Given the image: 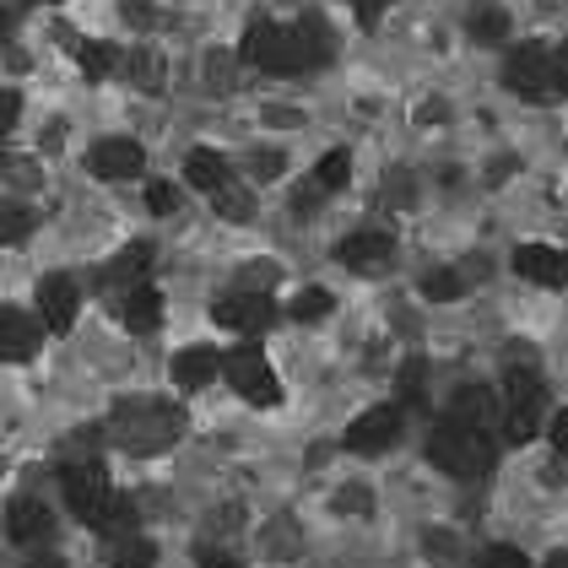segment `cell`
I'll list each match as a JSON object with an SVG mask.
<instances>
[{"label": "cell", "instance_id": "cell-1", "mask_svg": "<svg viewBox=\"0 0 568 568\" xmlns=\"http://www.w3.org/2000/svg\"><path fill=\"white\" fill-rule=\"evenodd\" d=\"M244 65H255L265 77H298L308 71V33L304 28H287V22H271V17H255L250 28H244Z\"/></svg>", "mask_w": 568, "mask_h": 568}, {"label": "cell", "instance_id": "cell-2", "mask_svg": "<svg viewBox=\"0 0 568 568\" xmlns=\"http://www.w3.org/2000/svg\"><path fill=\"white\" fill-rule=\"evenodd\" d=\"M428 455H434V466L444 471V477H460V481L481 477V471L493 466L487 428L466 423V417H455V412H449V417L434 428V438H428Z\"/></svg>", "mask_w": 568, "mask_h": 568}, {"label": "cell", "instance_id": "cell-3", "mask_svg": "<svg viewBox=\"0 0 568 568\" xmlns=\"http://www.w3.org/2000/svg\"><path fill=\"white\" fill-rule=\"evenodd\" d=\"M504 88L525 103H552L558 98V54L547 44H515L504 60Z\"/></svg>", "mask_w": 568, "mask_h": 568}, {"label": "cell", "instance_id": "cell-4", "mask_svg": "<svg viewBox=\"0 0 568 568\" xmlns=\"http://www.w3.org/2000/svg\"><path fill=\"white\" fill-rule=\"evenodd\" d=\"M222 374H227V385L244 395L250 406H276V400H282L276 368L265 363L261 347H233L227 357H222Z\"/></svg>", "mask_w": 568, "mask_h": 568}, {"label": "cell", "instance_id": "cell-5", "mask_svg": "<svg viewBox=\"0 0 568 568\" xmlns=\"http://www.w3.org/2000/svg\"><path fill=\"white\" fill-rule=\"evenodd\" d=\"M400 406L390 400H379V406H368V412H357L347 423V449L352 455H379V449H390L395 438H400Z\"/></svg>", "mask_w": 568, "mask_h": 568}, {"label": "cell", "instance_id": "cell-6", "mask_svg": "<svg viewBox=\"0 0 568 568\" xmlns=\"http://www.w3.org/2000/svg\"><path fill=\"white\" fill-rule=\"evenodd\" d=\"M60 487H65V509H71L77 520H88V525H98V515H103L109 498H114V487H109V477H103V466H65Z\"/></svg>", "mask_w": 568, "mask_h": 568}, {"label": "cell", "instance_id": "cell-7", "mask_svg": "<svg viewBox=\"0 0 568 568\" xmlns=\"http://www.w3.org/2000/svg\"><path fill=\"white\" fill-rule=\"evenodd\" d=\"M88 169L98 179H109V184H125V179H135L146 169V152H141V141H131V135H103V141H92Z\"/></svg>", "mask_w": 568, "mask_h": 568}, {"label": "cell", "instance_id": "cell-8", "mask_svg": "<svg viewBox=\"0 0 568 568\" xmlns=\"http://www.w3.org/2000/svg\"><path fill=\"white\" fill-rule=\"evenodd\" d=\"M212 320H217L222 331H239V336H261L265 325L276 320V304L265 298V293H227L212 304Z\"/></svg>", "mask_w": 568, "mask_h": 568}, {"label": "cell", "instance_id": "cell-9", "mask_svg": "<svg viewBox=\"0 0 568 568\" xmlns=\"http://www.w3.org/2000/svg\"><path fill=\"white\" fill-rule=\"evenodd\" d=\"M44 347V325L28 308H0V363H28Z\"/></svg>", "mask_w": 568, "mask_h": 568}, {"label": "cell", "instance_id": "cell-10", "mask_svg": "<svg viewBox=\"0 0 568 568\" xmlns=\"http://www.w3.org/2000/svg\"><path fill=\"white\" fill-rule=\"evenodd\" d=\"M77 314H82V287L71 276H60V271L44 276L39 282V320H44L49 331H71Z\"/></svg>", "mask_w": 568, "mask_h": 568}, {"label": "cell", "instance_id": "cell-11", "mask_svg": "<svg viewBox=\"0 0 568 568\" xmlns=\"http://www.w3.org/2000/svg\"><path fill=\"white\" fill-rule=\"evenodd\" d=\"M515 276L536 287H568V250L558 244H520L515 250Z\"/></svg>", "mask_w": 568, "mask_h": 568}, {"label": "cell", "instance_id": "cell-12", "mask_svg": "<svg viewBox=\"0 0 568 568\" xmlns=\"http://www.w3.org/2000/svg\"><path fill=\"white\" fill-rule=\"evenodd\" d=\"M49 530H54V520H49V509L39 498H17V504L6 509V536H11L17 547H28V552L49 547Z\"/></svg>", "mask_w": 568, "mask_h": 568}, {"label": "cell", "instance_id": "cell-13", "mask_svg": "<svg viewBox=\"0 0 568 568\" xmlns=\"http://www.w3.org/2000/svg\"><path fill=\"white\" fill-rule=\"evenodd\" d=\"M342 265L347 271H357V276H374V271H385V265L395 261V239L390 233H352V239H342Z\"/></svg>", "mask_w": 568, "mask_h": 568}, {"label": "cell", "instance_id": "cell-14", "mask_svg": "<svg viewBox=\"0 0 568 568\" xmlns=\"http://www.w3.org/2000/svg\"><path fill=\"white\" fill-rule=\"evenodd\" d=\"M169 374H174L179 390H206V385L222 374V352L201 347V342H195V347H179L174 363H169Z\"/></svg>", "mask_w": 568, "mask_h": 568}, {"label": "cell", "instance_id": "cell-15", "mask_svg": "<svg viewBox=\"0 0 568 568\" xmlns=\"http://www.w3.org/2000/svg\"><path fill=\"white\" fill-rule=\"evenodd\" d=\"M184 179L195 184V190H206V195H222L233 174H227V158H222L217 146H190V158H184Z\"/></svg>", "mask_w": 568, "mask_h": 568}, {"label": "cell", "instance_id": "cell-16", "mask_svg": "<svg viewBox=\"0 0 568 568\" xmlns=\"http://www.w3.org/2000/svg\"><path fill=\"white\" fill-rule=\"evenodd\" d=\"M125 325L141 331V336L163 325V293H158L152 282H135L131 293H125Z\"/></svg>", "mask_w": 568, "mask_h": 568}, {"label": "cell", "instance_id": "cell-17", "mask_svg": "<svg viewBox=\"0 0 568 568\" xmlns=\"http://www.w3.org/2000/svg\"><path fill=\"white\" fill-rule=\"evenodd\" d=\"M455 417H466V423H477V428H493V423H498V395L466 385V390L455 395Z\"/></svg>", "mask_w": 568, "mask_h": 568}, {"label": "cell", "instance_id": "cell-18", "mask_svg": "<svg viewBox=\"0 0 568 568\" xmlns=\"http://www.w3.org/2000/svg\"><path fill=\"white\" fill-rule=\"evenodd\" d=\"M536 400H541V374L509 363L504 368V406H536Z\"/></svg>", "mask_w": 568, "mask_h": 568}, {"label": "cell", "instance_id": "cell-19", "mask_svg": "<svg viewBox=\"0 0 568 568\" xmlns=\"http://www.w3.org/2000/svg\"><path fill=\"white\" fill-rule=\"evenodd\" d=\"M33 227H39V217L28 201H0V244H22Z\"/></svg>", "mask_w": 568, "mask_h": 568}, {"label": "cell", "instance_id": "cell-20", "mask_svg": "<svg viewBox=\"0 0 568 568\" xmlns=\"http://www.w3.org/2000/svg\"><path fill=\"white\" fill-rule=\"evenodd\" d=\"M109 558H114V568H152L158 564V547L131 530V536H114V552Z\"/></svg>", "mask_w": 568, "mask_h": 568}, {"label": "cell", "instance_id": "cell-21", "mask_svg": "<svg viewBox=\"0 0 568 568\" xmlns=\"http://www.w3.org/2000/svg\"><path fill=\"white\" fill-rule=\"evenodd\" d=\"M466 28H471V39H481V44H504V39H509V11H498V6H477Z\"/></svg>", "mask_w": 568, "mask_h": 568}, {"label": "cell", "instance_id": "cell-22", "mask_svg": "<svg viewBox=\"0 0 568 568\" xmlns=\"http://www.w3.org/2000/svg\"><path fill=\"white\" fill-rule=\"evenodd\" d=\"M77 65L88 71L92 82L98 77H109V71H120V49L103 44V39H92V44H77Z\"/></svg>", "mask_w": 568, "mask_h": 568}, {"label": "cell", "instance_id": "cell-23", "mask_svg": "<svg viewBox=\"0 0 568 568\" xmlns=\"http://www.w3.org/2000/svg\"><path fill=\"white\" fill-rule=\"evenodd\" d=\"M352 174V152H342V146H331L320 163H314V190H342Z\"/></svg>", "mask_w": 568, "mask_h": 568}, {"label": "cell", "instance_id": "cell-24", "mask_svg": "<svg viewBox=\"0 0 568 568\" xmlns=\"http://www.w3.org/2000/svg\"><path fill=\"white\" fill-rule=\"evenodd\" d=\"M331 308H336V298H331L325 287H304V293L287 304V314H293V320H304V325H314V320H325Z\"/></svg>", "mask_w": 568, "mask_h": 568}, {"label": "cell", "instance_id": "cell-25", "mask_svg": "<svg viewBox=\"0 0 568 568\" xmlns=\"http://www.w3.org/2000/svg\"><path fill=\"white\" fill-rule=\"evenodd\" d=\"M460 293H466L460 271H428V276H423V298H434V304H455Z\"/></svg>", "mask_w": 568, "mask_h": 568}, {"label": "cell", "instance_id": "cell-26", "mask_svg": "<svg viewBox=\"0 0 568 568\" xmlns=\"http://www.w3.org/2000/svg\"><path fill=\"white\" fill-rule=\"evenodd\" d=\"M504 438H509V444L536 438V406H504Z\"/></svg>", "mask_w": 568, "mask_h": 568}, {"label": "cell", "instance_id": "cell-27", "mask_svg": "<svg viewBox=\"0 0 568 568\" xmlns=\"http://www.w3.org/2000/svg\"><path fill=\"white\" fill-rule=\"evenodd\" d=\"M423 385H428V368L412 357V363L400 368V395H406V406H423V400H428V390H423Z\"/></svg>", "mask_w": 568, "mask_h": 568}, {"label": "cell", "instance_id": "cell-28", "mask_svg": "<svg viewBox=\"0 0 568 568\" xmlns=\"http://www.w3.org/2000/svg\"><path fill=\"white\" fill-rule=\"evenodd\" d=\"M471 568H530V564H525L520 547H504V541H498V547H481Z\"/></svg>", "mask_w": 568, "mask_h": 568}, {"label": "cell", "instance_id": "cell-29", "mask_svg": "<svg viewBox=\"0 0 568 568\" xmlns=\"http://www.w3.org/2000/svg\"><path fill=\"white\" fill-rule=\"evenodd\" d=\"M146 265H152V244L141 239V244H131V250L120 255V265H114V276H141Z\"/></svg>", "mask_w": 568, "mask_h": 568}, {"label": "cell", "instance_id": "cell-30", "mask_svg": "<svg viewBox=\"0 0 568 568\" xmlns=\"http://www.w3.org/2000/svg\"><path fill=\"white\" fill-rule=\"evenodd\" d=\"M146 206H152L158 217H169V212L179 206V190L174 184H163V179H158V184H146Z\"/></svg>", "mask_w": 568, "mask_h": 568}, {"label": "cell", "instance_id": "cell-31", "mask_svg": "<svg viewBox=\"0 0 568 568\" xmlns=\"http://www.w3.org/2000/svg\"><path fill=\"white\" fill-rule=\"evenodd\" d=\"M22 120V88H0V135Z\"/></svg>", "mask_w": 568, "mask_h": 568}, {"label": "cell", "instance_id": "cell-32", "mask_svg": "<svg viewBox=\"0 0 568 568\" xmlns=\"http://www.w3.org/2000/svg\"><path fill=\"white\" fill-rule=\"evenodd\" d=\"M195 568H244L227 547H195Z\"/></svg>", "mask_w": 568, "mask_h": 568}, {"label": "cell", "instance_id": "cell-33", "mask_svg": "<svg viewBox=\"0 0 568 568\" xmlns=\"http://www.w3.org/2000/svg\"><path fill=\"white\" fill-rule=\"evenodd\" d=\"M390 6H395V0H352V17H357L363 28H374V22H379Z\"/></svg>", "mask_w": 568, "mask_h": 568}, {"label": "cell", "instance_id": "cell-34", "mask_svg": "<svg viewBox=\"0 0 568 568\" xmlns=\"http://www.w3.org/2000/svg\"><path fill=\"white\" fill-rule=\"evenodd\" d=\"M217 212H233V222H244L250 217V195H239V190L227 184V190L217 195Z\"/></svg>", "mask_w": 568, "mask_h": 568}, {"label": "cell", "instance_id": "cell-35", "mask_svg": "<svg viewBox=\"0 0 568 568\" xmlns=\"http://www.w3.org/2000/svg\"><path fill=\"white\" fill-rule=\"evenodd\" d=\"M547 438H552V444H558V449L568 455V412H558V417L547 423Z\"/></svg>", "mask_w": 568, "mask_h": 568}, {"label": "cell", "instance_id": "cell-36", "mask_svg": "<svg viewBox=\"0 0 568 568\" xmlns=\"http://www.w3.org/2000/svg\"><path fill=\"white\" fill-rule=\"evenodd\" d=\"M28 568H65V564H60L54 552H33V558H28Z\"/></svg>", "mask_w": 568, "mask_h": 568}, {"label": "cell", "instance_id": "cell-37", "mask_svg": "<svg viewBox=\"0 0 568 568\" xmlns=\"http://www.w3.org/2000/svg\"><path fill=\"white\" fill-rule=\"evenodd\" d=\"M11 33H17V17H11V11H6V6H0V44H6V39H11Z\"/></svg>", "mask_w": 568, "mask_h": 568}, {"label": "cell", "instance_id": "cell-38", "mask_svg": "<svg viewBox=\"0 0 568 568\" xmlns=\"http://www.w3.org/2000/svg\"><path fill=\"white\" fill-rule=\"evenodd\" d=\"M552 54H558V88L568 92V44H564V49H552Z\"/></svg>", "mask_w": 568, "mask_h": 568}, {"label": "cell", "instance_id": "cell-39", "mask_svg": "<svg viewBox=\"0 0 568 568\" xmlns=\"http://www.w3.org/2000/svg\"><path fill=\"white\" fill-rule=\"evenodd\" d=\"M541 568H568V547H558V552H552V558H547Z\"/></svg>", "mask_w": 568, "mask_h": 568}]
</instances>
